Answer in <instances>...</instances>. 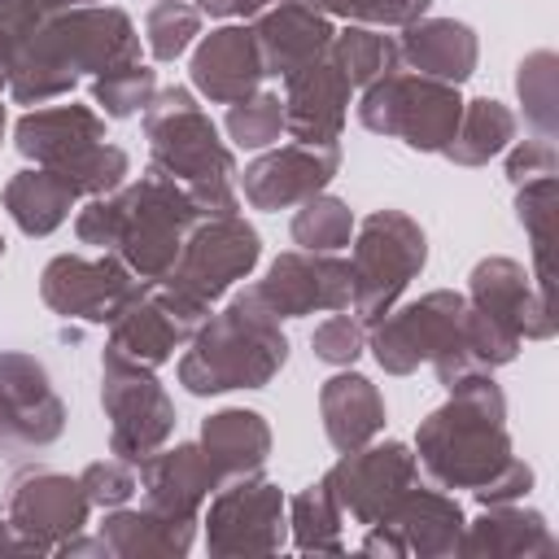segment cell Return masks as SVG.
I'll use <instances>...</instances> for the list:
<instances>
[{
	"label": "cell",
	"mask_w": 559,
	"mask_h": 559,
	"mask_svg": "<svg viewBox=\"0 0 559 559\" xmlns=\"http://www.w3.org/2000/svg\"><path fill=\"white\" fill-rule=\"evenodd\" d=\"M197 214L201 210L192 192L179 188L170 175L153 170L122 197L92 201L79 214V236L87 245H118L122 258L140 271V280H166Z\"/></svg>",
	"instance_id": "obj_1"
},
{
	"label": "cell",
	"mask_w": 559,
	"mask_h": 559,
	"mask_svg": "<svg viewBox=\"0 0 559 559\" xmlns=\"http://www.w3.org/2000/svg\"><path fill=\"white\" fill-rule=\"evenodd\" d=\"M140 57V39L118 9H79L61 22H44L35 39L17 48L9 87L17 100H48L74 83L79 70H114Z\"/></svg>",
	"instance_id": "obj_2"
},
{
	"label": "cell",
	"mask_w": 559,
	"mask_h": 559,
	"mask_svg": "<svg viewBox=\"0 0 559 559\" xmlns=\"http://www.w3.org/2000/svg\"><path fill=\"white\" fill-rule=\"evenodd\" d=\"M288 354V341L275 323V314L258 301V293H240L179 362V380L192 393H223L240 384H266Z\"/></svg>",
	"instance_id": "obj_3"
},
{
	"label": "cell",
	"mask_w": 559,
	"mask_h": 559,
	"mask_svg": "<svg viewBox=\"0 0 559 559\" xmlns=\"http://www.w3.org/2000/svg\"><path fill=\"white\" fill-rule=\"evenodd\" d=\"M454 402L437 411L419 432V454L441 485H493L507 467L502 397L485 380H450ZM480 489V493H485Z\"/></svg>",
	"instance_id": "obj_4"
},
{
	"label": "cell",
	"mask_w": 559,
	"mask_h": 559,
	"mask_svg": "<svg viewBox=\"0 0 559 559\" xmlns=\"http://www.w3.org/2000/svg\"><path fill=\"white\" fill-rule=\"evenodd\" d=\"M144 127H148V144H153V170H162L170 179H188V192L201 214L218 218V214L236 210V197L227 183L231 157L218 144L214 122L192 105L188 92H179V87L162 92V100L148 109Z\"/></svg>",
	"instance_id": "obj_5"
},
{
	"label": "cell",
	"mask_w": 559,
	"mask_h": 559,
	"mask_svg": "<svg viewBox=\"0 0 559 559\" xmlns=\"http://www.w3.org/2000/svg\"><path fill=\"white\" fill-rule=\"evenodd\" d=\"M424 266V236L406 214H371L354 245V306L367 319H384L393 297Z\"/></svg>",
	"instance_id": "obj_6"
},
{
	"label": "cell",
	"mask_w": 559,
	"mask_h": 559,
	"mask_svg": "<svg viewBox=\"0 0 559 559\" xmlns=\"http://www.w3.org/2000/svg\"><path fill=\"white\" fill-rule=\"evenodd\" d=\"M358 114H362V122L371 131L402 135L411 148H445V140H454V127L463 118V105L437 79L384 74L367 92V100H362Z\"/></svg>",
	"instance_id": "obj_7"
},
{
	"label": "cell",
	"mask_w": 559,
	"mask_h": 559,
	"mask_svg": "<svg viewBox=\"0 0 559 559\" xmlns=\"http://www.w3.org/2000/svg\"><path fill=\"white\" fill-rule=\"evenodd\" d=\"M253 258H258V236L240 218L218 214L197 236L183 240V249L166 275V293L205 310L231 280H240L253 266Z\"/></svg>",
	"instance_id": "obj_8"
},
{
	"label": "cell",
	"mask_w": 559,
	"mask_h": 559,
	"mask_svg": "<svg viewBox=\"0 0 559 559\" xmlns=\"http://www.w3.org/2000/svg\"><path fill=\"white\" fill-rule=\"evenodd\" d=\"M454 349H459V362H454V380H459L467 371V362H463V301L450 293L424 297L419 306L402 310L397 319L380 323V332H376V358L389 371H411L419 358H432L441 371Z\"/></svg>",
	"instance_id": "obj_9"
},
{
	"label": "cell",
	"mask_w": 559,
	"mask_h": 559,
	"mask_svg": "<svg viewBox=\"0 0 559 559\" xmlns=\"http://www.w3.org/2000/svg\"><path fill=\"white\" fill-rule=\"evenodd\" d=\"M105 411L114 419V454L122 459H144L166 441L175 419L162 384L140 362H127L118 354L105 358Z\"/></svg>",
	"instance_id": "obj_10"
},
{
	"label": "cell",
	"mask_w": 559,
	"mask_h": 559,
	"mask_svg": "<svg viewBox=\"0 0 559 559\" xmlns=\"http://www.w3.org/2000/svg\"><path fill=\"white\" fill-rule=\"evenodd\" d=\"M144 288H135V280L122 271V262L114 258H57L44 271V301L57 314H74V319H118Z\"/></svg>",
	"instance_id": "obj_11"
},
{
	"label": "cell",
	"mask_w": 559,
	"mask_h": 559,
	"mask_svg": "<svg viewBox=\"0 0 559 559\" xmlns=\"http://www.w3.org/2000/svg\"><path fill=\"white\" fill-rule=\"evenodd\" d=\"M258 301L280 314H310V310H341L354 301V275L349 262H336L328 253H284L271 275L253 288Z\"/></svg>",
	"instance_id": "obj_12"
},
{
	"label": "cell",
	"mask_w": 559,
	"mask_h": 559,
	"mask_svg": "<svg viewBox=\"0 0 559 559\" xmlns=\"http://www.w3.org/2000/svg\"><path fill=\"white\" fill-rule=\"evenodd\" d=\"M411 485V454L402 445H380L367 454H345V463L323 480L336 511H349L358 524L384 520Z\"/></svg>",
	"instance_id": "obj_13"
},
{
	"label": "cell",
	"mask_w": 559,
	"mask_h": 559,
	"mask_svg": "<svg viewBox=\"0 0 559 559\" xmlns=\"http://www.w3.org/2000/svg\"><path fill=\"white\" fill-rule=\"evenodd\" d=\"M61 432V402L48 389V376L26 354L0 358V441L44 445Z\"/></svg>",
	"instance_id": "obj_14"
},
{
	"label": "cell",
	"mask_w": 559,
	"mask_h": 559,
	"mask_svg": "<svg viewBox=\"0 0 559 559\" xmlns=\"http://www.w3.org/2000/svg\"><path fill=\"white\" fill-rule=\"evenodd\" d=\"M349 105V79L328 66L310 61L288 74V100H284V127L297 135V144H332Z\"/></svg>",
	"instance_id": "obj_15"
},
{
	"label": "cell",
	"mask_w": 559,
	"mask_h": 559,
	"mask_svg": "<svg viewBox=\"0 0 559 559\" xmlns=\"http://www.w3.org/2000/svg\"><path fill=\"white\" fill-rule=\"evenodd\" d=\"M336 170V144H293L245 170V197L262 210L310 201Z\"/></svg>",
	"instance_id": "obj_16"
},
{
	"label": "cell",
	"mask_w": 559,
	"mask_h": 559,
	"mask_svg": "<svg viewBox=\"0 0 559 559\" xmlns=\"http://www.w3.org/2000/svg\"><path fill=\"white\" fill-rule=\"evenodd\" d=\"M280 493L262 480L236 476L210 511V546L214 550H271L280 542Z\"/></svg>",
	"instance_id": "obj_17"
},
{
	"label": "cell",
	"mask_w": 559,
	"mask_h": 559,
	"mask_svg": "<svg viewBox=\"0 0 559 559\" xmlns=\"http://www.w3.org/2000/svg\"><path fill=\"white\" fill-rule=\"evenodd\" d=\"M253 44L262 57V74H293L332 44V26L314 4L280 0V9L258 22Z\"/></svg>",
	"instance_id": "obj_18"
},
{
	"label": "cell",
	"mask_w": 559,
	"mask_h": 559,
	"mask_svg": "<svg viewBox=\"0 0 559 559\" xmlns=\"http://www.w3.org/2000/svg\"><path fill=\"white\" fill-rule=\"evenodd\" d=\"M96 144H100V118L83 105L39 109V114H26L17 122V148L26 157H35L39 166H52V170L79 166Z\"/></svg>",
	"instance_id": "obj_19"
},
{
	"label": "cell",
	"mask_w": 559,
	"mask_h": 559,
	"mask_svg": "<svg viewBox=\"0 0 559 559\" xmlns=\"http://www.w3.org/2000/svg\"><path fill=\"white\" fill-rule=\"evenodd\" d=\"M262 79V57H258V44H253V31L245 26H223L214 31L197 57H192V83L210 96V100H223V105H240L253 83Z\"/></svg>",
	"instance_id": "obj_20"
},
{
	"label": "cell",
	"mask_w": 559,
	"mask_h": 559,
	"mask_svg": "<svg viewBox=\"0 0 559 559\" xmlns=\"http://www.w3.org/2000/svg\"><path fill=\"white\" fill-rule=\"evenodd\" d=\"M214 467L197 445H179L162 459L144 463V498L148 511L166 524H188V515L197 511V502L205 498V489L214 485Z\"/></svg>",
	"instance_id": "obj_21"
},
{
	"label": "cell",
	"mask_w": 559,
	"mask_h": 559,
	"mask_svg": "<svg viewBox=\"0 0 559 559\" xmlns=\"http://www.w3.org/2000/svg\"><path fill=\"white\" fill-rule=\"evenodd\" d=\"M87 515V493L83 485L66 480V476H52V472H39L31 480H22L9 498V520L13 528H26L31 542L26 546H44L48 533H74Z\"/></svg>",
	"instance_id": "obj_22"
},
{
	"label": "cell",
	"mask_w": 559,
	"mask_h": 559,
	"mask_svg": "<svg viewBox=\"0 0 559 559\" xmlns=\"http://www.w3.org/2000/svg\"><path fill=\"white\" fill-rule=\"evenodd\" d=\"M266 424L253 411H223L205 419V459L214 476H249L266 454Z\"/></svg>",
	"instance_id": "obj_23"
},
{
	"label": "cell",
	"mask_w": 559,
	"mask_h": 559,
	"mask_svg": "<svg viewBox=\"0 0 559 559\" xmlns=\"http://www.w3.org/2000/svg\"><path fill=\"white\" fill-rule=\"evenodd\" d=\"M74 197H79V188H74L61 170L44 166V170H22V175L9 183L4 205H9V214L17 218L22 231L44 236V231H52V227L66 218V210H70Z\"/></svg>",
	"instance_id": "obj_24"
},
{
	"label": "cell",
	"mask_w": 559,
	"mask_h": 559,
	"mask_svg": "<svg viewBox=\"0 0 559 559\" xmlns=\"http://www.w3.org/2000/svg\"><path fill=\"white\" fill-rule=\"evenodd\" d=\"M323 419H328L332 445L336 450H354V445H362L380 428L384 406H380L376 389L362 376H336L323 389Z\"/></svg>",
	"instance_id": "obj_25"
},
{
	"label": "cell",
	"mask_w": 559,
	"mask_h": 559,
	"mask_svg": "<svg viewBox=\"0 0 559 559\" xmlns=\"http://www.w3.org/2000/svg\"><path fill=\"white\" fill-rule=\"evenodd\" d=\"M406 57L419 66V74L428 79H467L472 61H476V44L467 26L454 22H424L406 31Z\"/></svg>",
	"instance_id": "obj_26"
},
{
	"label": "cell",
	"mask_w": 559,
	"mask_h": 559,
	"mask_svg": "<svg viewBox=\"0 0 559 559\" xmlns=\"http://www.w3.org/2000/svg\"><path fill=\"white\" fill-rule=\"evenodd\" d=\"M507 135H511V114L498 109L493 100H476L472 114L459 118L454 144H445V148H450V157H459V162H485L489 153L502 148Z\"/></svg>",
	"instance_id": "obj_27"
},
{
	"label": "cell",
	"mask_w": 559,
	"mask_h": 559,
	"mask_svg": "<svg viewBox=\"0 0 559 559\" xmlns=\"http://www.w3.org/2000/svg\"><path fill=\"white\" fill-rule=\"evenodd\" d=\"M393 44L376 31H345L336 39V70L349 79V83H371V79H384L389 74V61H393Z\"/></svg>",
	"instance_id": "obj_28"
},
{
	"label": "cell",
	"mask_w": 559,
	"mask_h": 559,
	"mask_svg": "<svg viewBox=\"0 0 559 559\" xmlns=\"http://www.w3.org/2000/svg\"><path fill=\"white\" fill-rule=\"evenodd\" d=\"M148 96H153V70H144V66H135V61H122V66H114V70H105V74L96 79V100H100L105 114H114V118L144 109Z\"/></svg>",
	"instance_id": "obj_29"
},
{
	"label": "cell",
	"mask_w": 559,
	"mask_h": 559,
	"mask_svg": "<svg viewBox=\"0 0 559 559\" xmlns=\"http://www.w3.org/2000/svg\"><path fill=\"white\" fill-rule=\"evenodd\" d=\"M293 236L297 245L328 253L349 240V210L341 201H306V210L293 218Z\"/></svg>",
	"instance_id": "obj_30"
},
{
	"label": "cell",
	"mask_w": 559,
	"mask_h": 559,
	"mask_svg": "<svg viewBox=\"0 0 559 559\" xmlns=\"http://www.w3.org/2000/svg\"><path fill=\"white\" fill-rule=\"evenodd\" d=\"M280 127H284V105H280L275 96H253L249 105L240 100V105H231V114H227V131H231L236 144H245V148L271 144V140L280 135Z\"/></svg>",
	"instance_id": "obj_31"
},
{
	"label": "cell",
	"mask_w": 559,
	"mask_h": 559,
	"mask_svg": "<svg viewBox=\"0 0 559 559\" xmlns=\"http://www.w3.org/2000/svg\"><path fill=\"white\" fill-rule=\"evenodd\" d=\"M192 35H197V13H192L188 4L162 0V4L148 13V48H153V57H162V61L179 57Z\"/></svg>",
	"instance_id": "obj_32"
},
{
	"label": "cell",
	"mask_w": 559,
	"mask_h": 559,
	"mask_svg": "<svg viewBox=\"0 0 559 559\" xmlns=\"http://www.w3.org/2000/svg\"><path fill=\"white\" fill-rule=\"evenodd\" d=\"M328 13H349L367 22H411L428 9V0H314Z\"/></svg>",
	"instance_id": "obj_33"
},
{
	"label": "cell",
	"mask_w": 559,
	"mask_h": 559,
	"mask_svg": "<svg viewBox=\"0 0 559 559\" xmlns=\"http://www.w3.org/2000/svg\"><path fill=\"white\" fill-rule=\"evenodd\" d=\"M358 345H362V328H358L349 314H332V319L319 323V332H314V349H319V358H328V362H349V358L358 354Z\"/></svg>",
	"instance_id": "obj_34"
},
{
	"label": "cell",
	"mask_w": 559,
	"mask_h": 559,
	"mask_svg": "<svg viewBox=\"0 0 559 559\" xmlns=\"http://www.w3.org/2000/svg\"><path fill=\"white\" fill-rule=\"evenodd\" d=\"M79 485L87 489V502H122L135 489V480H131V472L122 463H96V467L83 472Z\"/></svg>",
	"instance_id": "obj_35"
},
{
	"label": "cell",
	"mask_w": 559,
	"mask_h": 559,
	"mask_svg": "<svg viewBox=\"0 0 559 559\" xmlns=\"http://www.w3.org/2000/svg\"><path fill=\"white\" fill-rule=\"evenodd\" d=\"M262 4H271V0H201V9H210V13H253Z\"/></svg>",
	"instance_id": "obj_36"
},
{
	"label": "cell",
	"mask_w": 559,
	"mask_h": 559,
	"mask_svg": "<svg viewBox=\"0 0 559 559\" xmlns=\"http://www.w3.org/2000/svg\"><path fill=\"white\" fill-rule=\"evenodd\" d=\"M0 127H4V109H0Z\"/></svg>",
	"instance_id": "obj_37"
},
{
	"label": "cell",
	"mask_w": 559,
	"mask_h": 559,
	"mask_svg": "<svg viewBox=\"0 0 559 559\" xmlns=\"http://www.w3.org/2000/svg\"><path fill=\"white\" fill-rule=\"evenodd\" d=\"M0 253H4V245H0Z\"/></svg>",
	"instance_id": "obj_38"
}]
</instances>
